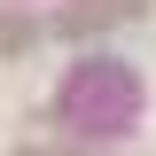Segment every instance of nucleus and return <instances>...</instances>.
<instances>
[{"mask_svg":"<svg viewBox=\"0 0 156 156\" xmlns=\"http://www.w3.org/2000/svg\"><path fill=\"white\" fill-rule=\"evenodd\" d=\"M148 0H70V16H62V31H101V23H125L140 16Z\"/></svg>","mask_w":156,"mask_h":156,"instance_id":"1","label":"nucleus"},{"mask_svg":"<svg viewBox=\"0 0 156 156\" xmlns=\"http://www.w3.org/2000/svg\"><path fill=\"white\" fill-rule=\"evenodd\" d=\"M0 47L23 55V47H31V23H23V16H0Z\"/></svg>","mask_w":156,"mask_h":156,"instance_id":"2","label":"nucleus"}]
</instances>
